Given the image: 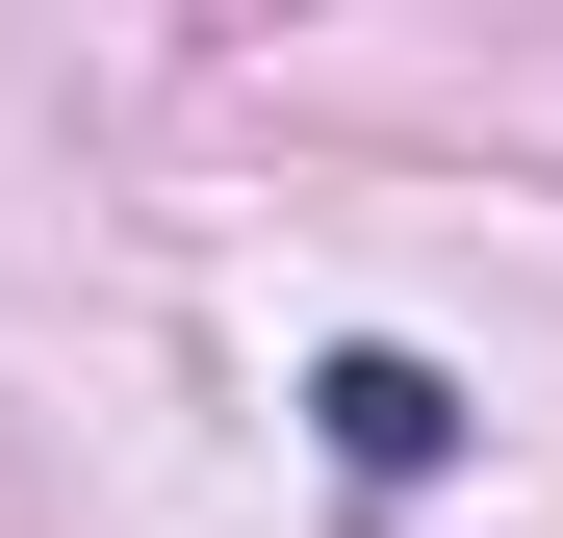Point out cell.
<instances>
[{
    "label": "cell",
    "mask_w": 563,
    "mask_h": 538,
    "mask_svg": "<svg viewBox=\"0 0 563 538\" xmlns=\"http://www.w3.org/2000/svg\"><path fill=\"white\" fill-rule=\"evenodd\" d=\"M308 410H333V462H358V487H410L435 436H461V410H435V359H333Z\"/></svg>",
    "instance_id": "6da1fadb"
}]
</instances>
